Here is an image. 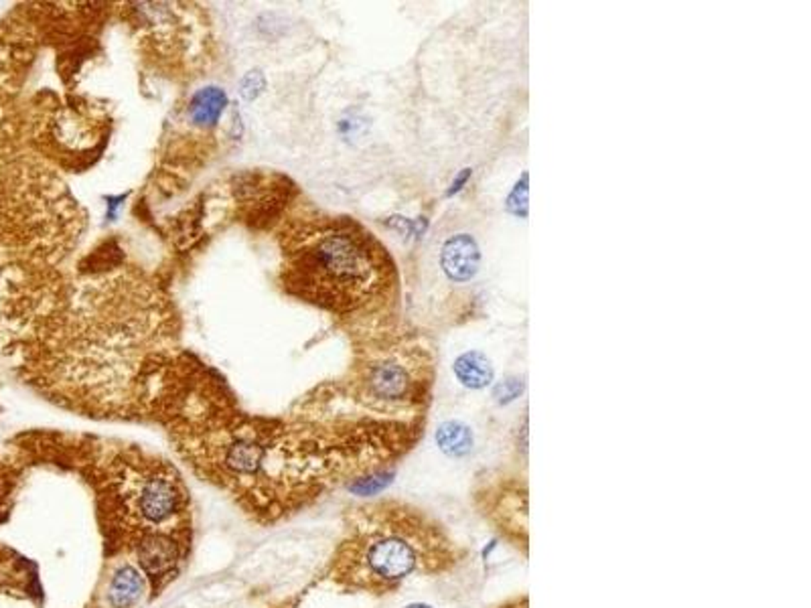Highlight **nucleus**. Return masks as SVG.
I'll return each mask as SVG.
<instances>
[{"instance_id":"f257e3e1","label":"nucleus","mask_w":811,"mask_h":608,"mask_svg":"<svg viewBox=\"0 0 811 608\" xmlns=\"http://www.w3.org/2000/svg\"><path fill=\"white\" fill-rule=\"evenodd\" d=\"M280 276L289 296L339 318L382 310L396 288L387 249L363 225L315 209H292L278 223Z\"/></svg>"},{"instance_id":"f03ea898","label":"nucleus","mask_w":811,"mask_h":608,"mask_svg":"<svg viewBox=\"0 0 811 608\" xmlns=\"http://www.w3.org/2000/svg\"><path fill=\"white\" fill-rule=\"evenodd\" d=\"M333 578L372 595L392 592L412 576H434L461 562V550L434 517L398 501L355 509Z\"/></svg>"},{"instance_id":"7ed1b4c3","label":"nucleus","mask_w":811,"mask_h":608,"mask_svg":"<svg viewBox=\"0 0 811 608\" xmlns=\"http://www.w3.org/2000/svg\"><path fill=\"white\" fill-rule=\"evenodd\" d=\"M430 357L422 347L402 339H373L355 359L349 393L361 408L377 414L420 408L430 389Z\"/></svg>"},{"instance_id":"20e7f679","label":"nucleus","mask_w":811,"mask_h":608,"mask_svg":"<svg viewBox=\"0 0 811 608\" xmlns=\"http://www.w3.org/2000/svg\"><path fill=\"white\" fill-rule=\"evenodd\" d=\"M130 27L138 33V43L144 53L159 57L163 63L175 59L183 61V53L199 61V49L203 51L207 39L205 23L201 13L189 4H124Z\"/></svg>"},{"instance_id":"39448f33","label":"nucleus","mask_w":811,"mask_h":608,"mask_svg":"<svg viewBox=\"0 0 811 608\" xmlns=\"http://www.w3.org/2000/svg\"><path fill=\"white\" fill-rule=\"evenodd\" d=\"M440 264L446 276L454 282H468L477 274L481 264V251L477 241L468 234L453 235L446 239L440 254Z\"/></svg>"},{"instance_id":"423d86ee","label":"nucleus","mask_w":811,"mask_h":608,"mask_svg":"<svg viewBox=\"0 0 811 608\" xmlns=\"http://www.w3.org/2000/svg\"><path fill=\"white\" fill-rule=\"evenodd\" d=\"M149 580L130 564H122L112 574L108 584V602L112 608H132L144 595Z\"/></svg>"},{"instance_id":"0eeeda50","label":"nucleus","mask_w":811,"mask_h":608,"mask_svg":"<svg viewBox=\"0 0 811 608\" xmlns=\"http://www.w3.org/2000/svg\"><path fill=\"white\" fill-rule=\"evenodd\" d=\"M454 375L465 387L481 389L493 381V365L483 355L481 351H467L463 353L453 365Z\"/></svg>"},{"instance_id":"6e6552de","label":"nucleus","mask_w":811,"mask_h":608,"mask_svg":"<svg viewBox=\"0 0 811 608\" xmlns=\"http://www.w3.org/2000/svg\"><path fill=\"white\" fill-rule=\"evenodd\" d=\"M436 444L446 456L453 458H463L467 456L473 446H475V436L473 430L461 420H449L440 424L436 430Z\"/></svg>"},{"instance_id":"1a4fd4ad","label":"nucleus","mask_w":811,"mask_h":608,"mask_svg":"<svg viewBox=\"0 0 811 608\" xmlns=\"http://www.w3.org/2000/svg\"><path fill=\"white\" fill-rule=\"evenodd\" d=\"M522 391H523L522 379H520V377H509L505 381H499V384H497L493 396H495V400L499 401V403H509V401H513L515 398H520Z\"/></svg>"},{"instance_id":"9d476101","label":"nucleus","mask_w":811,"mask_h":608,"mask_svg":"<svg viewBox=\"0 0 811 608\" xmlns=\"http://www.w3.org/2000/svg\"><path fill=\"white\" fill-rule=\"evenodd\" d=\"M509 209L515 213V215H527V173H523L522 183L515 185L513 193L509 197Z\"/></svg>"},{"instance_id":"9b49d317","label":"nucleus","mask_w":811,"mask_h":608,"mask_svg":"<svg viewBox=\"0 0 811 608\" xmlns=\"http://www.w3.org/2000/svg\"><path fill=\"white\" fill-rule=\"evenodd\" d=\"M256 73H258V71H256ZM256 73L252 71L248 77L242 82V96L248 97V99H254V97L258 96V94L262 92V87H264V80H262V82H258V83L254 82V80H256Z\"/></svg>"},{"instance_id":"f8f14e48","label":"nucleus","mask_w":811,"mask_h":608,"mask_svg":"<svg viewBox=\"0 0 811 608\" xmlns=\"http://www.w3.org/2000/svg\"><path fill=\"white\" fill-rule=\"evenodd\" d=\"M404 608H434V607H430L426 602H412V604H406Z\"/></svg>"}]
</instances>
